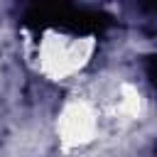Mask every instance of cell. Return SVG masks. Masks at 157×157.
<instances>
[{
  "label": "cell",
  "instance_id": "cell-1",
  "mask_svg": "<svg viewBox=\"0 0 157 157\" xmlns=\"http://www.w3.org/2000/svg\"><path fill=\"white\" fill-rule=\"evenodd\" d=\"M145 69H147V76L157 81V56H147L145 59Z\"/></svg>",
  "mask_w": 157,
  "mask_h": 157
}]
</instances>
